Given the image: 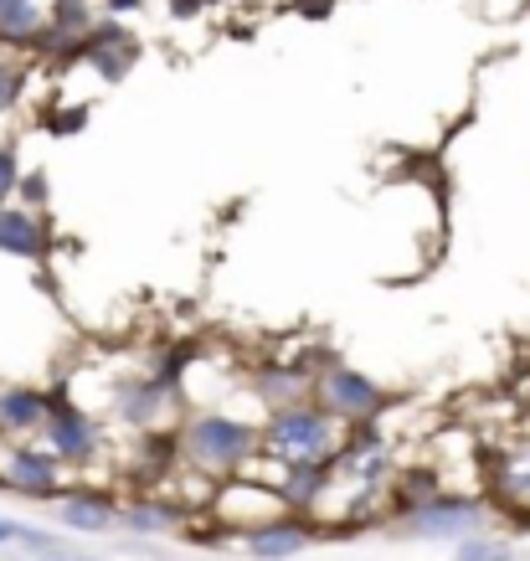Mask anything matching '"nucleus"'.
<instances>
[{
  "label": "nucleus",
  "mask_w": 530,
  "mask_h": 561,
  "mask_svg": "<svg viewBox=\"0 0 530 561\" xmlns=\"http://www.w3.org/2000/svg\"><path fill=\"white\" fill-rule=\"evenodd\" d=\"M263 459V433H257L253 417H238V412H186L181 427H175V463H186L191 474L201 479H242L253 463Z\"/></svg>",
  "instance_id": "1"
},
{
  "label": "nucleus",
  "mask_w": 530,
  "mask_h": 561,
  "mask_svg": "<svg viewBox=\"0 0 530 561\" xmlns=\"http://www.w3.org/2000/svg\"><path fill=\"white\" fill-rule=\"evenodd\" d=\"M257 433H263V459L257 463H330L341 454L350 427H341L314 402H293V408L263 412Z\"/></svg>",
  "instance_id": "2"
},
{
  "label": "nucleus",
  "mask_w": 530,
  "mask_h": 561,
  "mask_svg": "<svg viewBox=\"0 0 530 561\" xmlns=\"http://www.w3.org/2000/svg\"><path fill=\"white\" fill-rule=\"evenodd\" d=\"M103 417L124 433H165L171 423L186 417V387H175V381H160L150 366H139V371H119L108 381V397H103Z\"/></svg>",
  "instance_id": "3"
},
{
  "label": "nucleus",
  "mask_w": 530,
  "mask_h": 561,
  "mask_svg": "<svg viewBox=\"0 0 530 561\" xmlns=\"http://www.w3.org/2000/svg\"><path fill=\"white\" fill-rule=\"evenodd\" d=\"M495 505L484 494H453V490H428L412 505H402L392 520V536L407 541H453V536H480L489 526Z\"/></svg>",
  "instance_id": "4"
},
{
  "label": "nucleus",
  "mask_w": 530,
  "mask_h": 561,
  "mask_svg": "<svg viewBox=\"0 0 530 561\" xmlns=\"http://www.w3.org/2000/svg\"><path fill=\"white\" fill-rule=\"evenodd\" d=\"M309 402L325 408L341 427H366V423H381L387 387H381L377 376H366L360 366H350V360H314Z\"/></svg>",
  "instance_id": "5"
},
{
  "label": "nucleus",
  "mask_w": 530,
  "mask_h": 561,
  "mask_svg": "<svg viewBox=\"0 0 530 561\" xmlns=\"http://www.w3.org/2000/svg\"><path fill=\"white\" fill-rule=\"evenodd\" d=\"M68 479L72 469L42 438L0 443V490L5 494H21V500H36V505H57L72 490Z\"/></svg>",
  "instance_id": "6"
},
{
  "label": "nucleus",
  "mask_w": 530,
  "mask_h": 561,
  "mask_svg": "<svg viewBox=\"0 0 530 561\" xmlns=\"http://www.w3.org/2000/svg\"><path fill=\"white\" fill-rule=\"evenodd\" d=\"M36 438L47 443L72 474H88L93 463H103V423H99V412L83 408L72 391H51L47 423H42Z\"/></svg>",
  "instance_id": "7"
},
{
  "label": "nucleus",
  "mask_w": 530,
  "mask_h": 561,
  "mask_svg": "<svg viewBox=\"0 0 530 561\" xmlns=\"http://www.w3.org/2000/svg\"><path fill=\"white\" fill-rule=\"evenodd\" d=\"M309 387H314V360H263L247 371V391L263 412L309 402Z\"/></svg>",
  "instance_id": "8"
},
{
  "label": "nucleus",
  "mask_w": 530,
  "mask_h": 561,
  "mask_svg": "<svg viewBox=\"0 0 530 561\" xmlns=\"http://www.w3.org/2000/svg\"><path fill=\"white\" fill-rule=\"evenodd\" d=\"M119 511H124V500L99 490V484H72V490L57 500V520H62V530H72V536H114Z\"/></svg>",
  "instance_id": "9"
},
{
  "label": "nucleus",
  "mask_w": 530,
  "mask_h": 561,
  "mask_svg": "<svg viewBox=\"0 0 530 561\" xmlns=\"http://www.w3.org/2000/svg\"><path fill=\"white\" fill-rule=\"evenodd\" d=\"M489 505L530 515V433L510 438L495 459H489Z\"/></svg>",
  "instance_id": "10"
},
{
  "label": "nucleus",
  "mask_w": 530,
  "mask_h": 561,
  "mask_svg": "<svg viewBox=\"0 0 530 561\" xmlns=\"http://www.w3.org/2000/svg\"><path fill=\"white\" fill-rule=\"evenodd\" d=\"M47 402L51 391L36 381H0V443L36 438L47 423Z\"/></svg>",
  "instance_id": "11"
},
{
  "label": "nucleus",
  "mask_w": 530,
  "mask_h": 561,
  "mask_svg": "<svg viewBox=\"0 0 530 561\" xmlns=\"http://www.w3.org/2000/svg\"><path fill=\"white\" fill-rule=\"evenodd\" d=\"M314 536H320V530L309 526L304 515L284 511V515H274L268 526L242 530V551H247L253 561H289V557H299V551H309Z\"/></svg>",
  "instance_id": "12"
},
{
  "label": "nucleus",
  "mask_w": 530,
  "mask_h": 561,
  "mask_svg": "<svg viewBox=\"0 0 530 561\" xmlns=\"http://www.w3.org/2000/svg\"><path fill=\"white\" fill-rule=\"evenodd\" d=\"M0 253L5 257H21V263H42L51 253V227L42 211L21 202H5L0 206Z\"/></svg>",
  "instance_id": "13"
},
{
  "label": "nucleus",
  "mask_w": 530,
  "mask_h": 561,
  "mask_svg": "<svg viewBox=\"0 0 530 561\" xmlns=\"http://www.w3.org/2000/svg\"><path fill=\"white\" fill-rule=\"evenodd\" d=\"M99 68V78H108V83H119V78H129L139 62V42L129 26H119V21H99L93 32H88V42L78 47Z\"/></svg>",
  "instance_id": "14"
},
{
  "label": "nucleus",
  "mask_w": 530,
  "mask_h": 561,
  "mask_svg": "<svg viewBox=\"0 0 530 561\" xmlns=\"http://www.w3.org/2000/svg\"><path fill=\"white\" fill-rule=\"evenodd\" d=\"M181 505H175L171 494L160 490H139L135 500H124L119 511V526L124 530H139V536H171V530H181Z\"/></svg>",
  "instance_id": "15"
},
{
  "label": "nucleus",
  "mask_w": 530,
  "mask_h": 561,
  "mask_svg": "<svg viewBox=\"0 0 530 561\" xmlns=\"http://www.w3.org/2000/svg\"><path fill=\"white\" fill-rule=\"evenodd\" d=\"M47 5L51 0H0V47H16V51L42 47Z\"/></svg>",
  "instance_id": "16"
},
{
  "label": "nucleus",
  "mask_w": 530,
  "mask_h": 561,
  "mask_svg": "<svg viewBox=\"0 0 530 561\" xmlns=\"http://www.w3.org/2000/svg\"><path fill=\"white\" fill-rule=\"evenodd\" d=\"M26 83H32V68L16 47H0V114H11L21 99H26Z\"/></svg>",
  "instance_id": "17"
},
{
  "label": "nucleus",
  "mask_w": 530,
  "mask_h": 561,
  "mask_svg": "<svg viewBox=\"0 0 530 561\" xmlns=\"http://www.w3.org/2000/svg\"><path fill=\"white\" fill-rule=\"evenodd\" d=\"M453 561H515V541L480 530V536H463L459 551H453Z\"/></svg>",
  "instance_id": "18"
},
{
  "label": "nucleus",
  "mask_w": 530,
  "mask_h": 561,
  "mask_svg": "<svg viewBox=\"0 0 530 561\" xmlns=\"http://www.w3.org/2000/svg\"><path fill=\"white\" fill-rule=\"evenodd\" d=\"M11 546H21V551H26L32 561H42V557H62V551H72L68 536H51V530H36V526H16Z\"/></svg>",
  "instance_id": "19"
},
{
  "label": "nucleus",
  "mask_w": 530,
  "mask_h": 561,
  "mask_svg": "<svg viewBox=\"0 0 530 561\" xmlns=\"http://www.w3.org/2000/svg\"><path fill=\"white\" fill-rule=\"evenodd\" d=\"M16 186H21V150L5 139L0 145V206L16 202Z\"/></svg>",
  "instance_id": "20"
},
{
  "label": "nucleus",
  "mask_w": 530,
  "mask_h": 561,
  "mask_svg": "<svg viewBox=\"0 0 530 561\" xmlns=\"http://www.w3.org/2000/svg\"><path fill=\"white\" fill-rule=\"evenodd\" d=\"M16 196H21V206H32V211H47V171H21Z\"/></svg>",
  "instance_id": "21"
},
{
  "label": "nucleus",
  "mask_w": 530,
  "mask_h": 561,
  "mask_svg": "<svg viewBox=\"0 0 530 561\" xmlns=\"http://www.w3.org/2000/svg\"><path fill=\"white\" fill-rule=\"evenodd\" d=\"M139 5H145V0H103V11H108V16H114V11H139Z\"/></svg>",
  "instance_id": "22"
},
{
  "label": "nucleus",
  "mask_w": 530,
  "mask_h": 561,
  "mask_svg": "<svg viewBox=\"0 0 530 561\" xmlns=\"http://www.w3.org/2000/svg\"><path fill=\"white\" fill-rule=\"evenodd\" d=\"M11 536H16V520H5V515H0V546H11Z\"/></svg>",
  "instance_id": "23"
},
{
  "label": "nucleus",
  "mask_w": 530,
  "mask_h": 561,
  "mask_svg": "<svg viewBox=\"0 0 530 561\" xmlns=\"http://www.w3.org/2000/svg\"><path fill=\"white\" fill-rule=\"evenodd\" d=\"M42 561H99V557H78V551H62V557H42Z\"/></svg>",
  "instance_id": "24"
}]
</instances>
